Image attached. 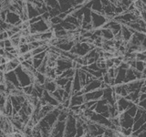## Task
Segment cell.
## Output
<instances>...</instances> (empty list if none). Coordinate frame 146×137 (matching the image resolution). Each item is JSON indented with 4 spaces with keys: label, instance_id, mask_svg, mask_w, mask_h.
<instances>
[{
    "label": "cell",
    "instance_id": "1",
    "mask_svg": "<svg viewBox=\"0 0 146 137\" xmlns=\"http://www.w3.org/2000/svg\"><path fill=\"white\" fill-rule=\"evenodd\" d=\"M15 72L17 74L18 82H19V85L21 88H24V87L29 86V85H33L35 82V74L31 73L30 71L25 70L21 65L18 66Z\"/></svg>",
    "mask_w": 146,
    "mask_h": 137
},
{
    "label": "cell",
    "instance_id": "2",
    "mask_svg": "<svg viewBox=\"0 0 146 137\" xmlns=\"http://www.w3.org/2000/svg\"><path fill=\"white\" fill-rule=\"evenodd\" d=\"M77 134V117L70 111L65 122L64 137H76Z\"/></svg>",
    "mask_w": 146,
    "mask_h": 137
},
{
    "label": "cell",
    "instance_id": "3",
    "mask_svg": "<svg viewBox=\"0 0 146 137\" xmlns=\"http://www.w3.org/2000/svg\"><path fill=\"white\" fill-rule=\"evenodd\" d=\"M51 27V23L50 21H45L43 19L39 20L38 22H36L34 24H31L29 27L30 34H41L44 32L49 30Z\"/></svg>",
    "mask_w": 146,
    "mask_h": 137
},
{
    "label": "cell",
    "instance_id": "4",
    "mask_svg": "<svg viewBox=\"0 0 146 137\" xmlns=\"http://www.w3.org/2000/svg\"><path fill=\"white\" fill-rule=\"evenodd\" d=\"M71 68H72V61H70V59H68L66 57L62 56V55H59V57L57 61L56 68H55V71H56L57 76L58 77L60 76L63 71H65Z\"/></svg>",
    "mask_w": 146,
    "mask_h": 137
},
{
    "label": "cell",
    "instance_id": "5",
    "mask_svg": "<svg viewBox=\"0 0 146 137\" xmlns=\"http://www.w3.org/2000/svg\"><path fill=\"white\" fill-rule=\"evenodd\" d=\"M107 22L108 21L106 19V17L102 14L91 11V26H92L93 29H102Z\"/></svg>",
    "mask_w": 146,
    "mask_h": 137
},
{
    "label": "cell",
    "instance_id": "6",
    "mask_svg": "<svg viewBox=\"0 0 146 137\" xmlns=\"http://www.w3.org/2000/svg\"><path fill=\"white\" fill-rule=\"evenodd\" d=\"M94 112L99 114H102V115L104 116L105 118L111 119V117H110V113H109V103L103 99L100 100L96 102Z\"/></svg>",
    "mask_w": 146,
    "mask_h": 137
},
{
    "label": "cell",
    "instance_id": "7",
    "mask_svg": "<svg viewBox=\"0 0 146 137\" xmlns=\"http://www.w3.org/2000/svg\"><path fill=\"white\" fill-rule=\"evenodd\" d=\"M119 120H120V126L121 128H132L134 120L126 112H121L119 114Z\"/></svg>",
    "mask_w": 146,
    "mask_h": 137
},
{
    "label": "cell",
    "instance_id": "8",
    "mask_svg": "<svg viewBox=\"0 0 146 137\" xmlns=\"http://www.w3.org/2000/svg\"><path fill=\"white\" fill-rule=\"evenodd\" d=\"M102 95H103V90L102 89H99L93 91H90L88 93H84V100L86 102H98V100L102 99Z\"/></svg>",
    "mask_w": 146,
    "mask_h": 137
},
{
    "label": "cell",
    "instance_id": "9",
    "mask_svg": "<svg viewBox=\"0 0 146 137\" xmlns=\"http://www.w3.org/2000/svg\"><path fill=\"white\" fill-rule=\"evenodd\" d=\"M64 132H65V122L57 121L52 128L49 137H64Z\"/></svg>",
    "mask_w": 146,
    "mask_h": 137
},
{
    "label": "cell",
    "instance_id": "10",
    "mask_svg": "<svg viewBox=\"0 0 146 137\" xmlns=\"http://www.w3.org/2000/svg\"><path fill=\"white\" fill-rule=\"evenodd\" d=\"M7 24L11 26H20L22 24V21L19 17V15L16 12L8 11L6 17V21Z\"/></svg>",
    "mask_w": 146,
    "mask_h": 137
},
{
    "label": "cell",
    "instance_id": "11",
    "mask_svg": "<svg viewBox=\"0 0 146 137\" xmlns=\"http://www.w3.org/2000/svg\"><path fill=\"white\" fill-rule=\"evenodd\" d=\"M132 103L133 102H130V100H126L124 97H119L115 102V104H116V107H117L119 113L126 112L128 110V108H129Z\"/></svg>",
    "mask_w": 146,
    "mask_h": 137
},
{
    "label": "cell",
    "instance_id": "12",
    "mask_svg": "<svg viewBox=\"0 0 146 137\" xmlns=\"http://www.w3.org/2000/svg\"><path fill=\"white\" fill-rule=\"evenodd\" d=\"M83 91H78L76 93H73L70 96V107L72 106H80L84 102V96H83Z\"/></svg>",
    "mask_w": 146,
    "mask_h": 137
},
{
    "label": "cell",
    "instance_id": "13",
    "mask_svg": "<svg viewBox=\"0 0 146 137\" xmlns=\"http://www.w3.org/2000/svg\"><path fill=\"white\" fill-rule=\"evenodd\" d=\"M102 80L96 79L93 81H91L90 83L85 85L83 88H82L81 90L83 91V93H88V92H90V91H93V90L100 89V88H102Z\"/></svg>",
    "mask_w": 146,
    "mask_h": 137
},
{
    "label": "cell",
    "instance_id": "14",
    "mask_svg": "<svg viewBox=\"0 0 146 137\" xmlns=\"http://www.w3.org/2000/svg\"><path fill=\"white\" fill-rule=\"evenodd\" d=\"M4 80H7L8 82H10V83H12L14 86L17 87V88H21L20 85H19V82H18V80H17V77L15 70L7 71V72L5 73Z\"/></svg>",
    "mask_w": 146,
    "mask_h": 137
},
{
    "label": "cell",
    "instance_id": "15",
    "mask_svg": "<svg viewBox=\"0 0 146 137\" xmlns=\"http://www.w3.org/2000/svg\"><path fill=\"white\" fill-rule=\"evenodd\" d=\"M41 100H43L44 102H45L46 103H47V104L52 105V106L55 107V108H56V107L58 106V105L59 104V102L53 97V96L51 95V93L48 92V91H47V90H44V92H43V95H42V98H41Z\"/></svg>",
    "mask_w": 146,
    "mask_h": 137
},
{
    "label": "cell",
    "instance_id": "16",
    "mask_svg": "<svg viewBox=\"0 0 146 137\" xmlns=\"http://www.w3.org/2000/svg\"><path fill=\"white\" fill-rule=\"evenodd\" d=\"M42 86H43V88H44L45 90L48 91V92H50V93H52L53 91H55L58 89L56 82H55V80L48 79V78H47V77H46L45 83Z\"/></svg>",
    "mask_w": 146,
    "mask_h": 137
},
{
    "label": "cell",
    "instance_id": "17",
    "mask_svg": "<svg viewBox=\"0 0 146 137\" xmlns=\"http://www.w3.org/2000/svg\"><path fill=\"white\" fill-rule=\"evenodd\" d=\"M81 90H82V85H81L79 74H78V71L76 70L75 75L72 79V93L71 94L76 93L78 91H80Z\"/></svg>",
    "mask_w": 146,
    "mask_h": 137
},
{
    "label": "cell",
    "instance_id": "18",
    "mask_svg": "<svg viewBox=\"0 0 146 137\" xmlns=\"http://www.w3.org/2000/svg\"><path fill=\"white\" fill-rule=\"evenodd\" d=\"M27 15H29V19L40 16L38 7L34 4H27Z\"/></svg>",
    "mask_w": 146,
    "mask_h": 137
},
{
    "label": "cell",
    "instance_id": "19",
    "mask_svg": "<svg viewBox=\"0 0 146 137\" xmlns=\"http://www.w3.org/2000/svg\"><path fill=\"white\" fill-rule=\"evenodd\" d=\"M58 3L61 12H67L73 8L70 0H58Z\"/></svg>",
    "mask_w": 146,
    "mask_h": 137
},
{
    "label": "cell",
    "instance_id": "20",
    "mask_svg": "<svg viewBox=\"0 0 146 137\" xmlns=\"http://www.w3.org/2000/svg\"><path fill=\"white\" fill-rule=\"evenodd\" d=\"M137 80L136 79V76L134 74V71H133V68H129L126 71V76H125V80H124V83H130L131 81H134Z\"/></svg>",
    "mask_w": 146,
    "mask_h": 137
},
{
    "label": "cell",
    "instance_id": "21",
    "mask_svg": "<svg viewBox=\"0 0 146 137\" xmlns=\"http://www.w3.org/2000/svg\"><path fill=\"white\" fill-rule=\"evenodd\" d=\"M75 73H76V70L71 68H68V70H67L65 71H63L61 73V75L58 76V77L65 78V79H68V80H72L73 77H74V75H75Z\"/></svg>",
    "mask_w": 146,
    "mask_h": 137
},
{
    "label": "cell",
    "instance_id": "22",
    "mask_svg": "<svg viewBox=\"0 0 146 137\" xmlns=\"http://www.w3.org/2000/svg\"><path fill=\"white\" fill-rule=\"evenodd\" d=\"M102 30V38L105 40H111L114 38V35L111 29H100Z\"/></svg>",
    "mask_w": 146,
    "mask_h": 137
},
{
    "label": "cell",
    "instance_id": "23",
    "mask_svg": "<svg viewBox=\"0 0 146 137\" xmlns=\"http://www.w3.org/2000/svg\"><path fill=\"white\" fill-rule=\"evenodd\" d=\"M51 95L53 97L56 99L59 103L62 102L63 100V95H64V90L63 89H60V88H58L55 91L51 93Z\"/></svg>",
    "mask_w": 146,
    "mask_h": 137
},
{
    "label": "cell",
    "instance_id": "24",
    "mask_svg": "<svg viewBox=\"0 0 146 137\" xmlns=\"http://www.w3.org/2000/svg\"><path fill=\"white\" fill-rule=\"evenodd\" d=\"M144 123H145V121H144L143 115L141 116V117H140L139 119H137V120H135L134 122H133V125H132V128H131V129H132V132L138 130L140 127H141V126L144 124Z\"/></svg>",
    "mask_w": 146,
    "mask_h": 137
},
{
    "label": "cell",
    "instance_id": "25",
    "mask_svg": "<svg viewBox=\"0 0 146 137\" xmlns=\"http://www.w3.org/2000/svg\"><path fill=\"white\" fill-rule=\"evenodd\" d=\"M45 80H46V76L45 74H42V73H39L36 71V74H35V82L34 83H38L40 85H43L45 83Z\"/></svg>",
    "mask_w": 146,
    "mask_h": 137
},
{
    "label": "cell",
    "instance_id": "26",
    "mask_svg": "<svg viewBox=\"0 0 146 137\" xmlns=\"http://www.w3.org/2000/svg\"><path fill=\"white\" fill-rule=\"evenodd\" d=\"M70 80H68L65 79V78H60V77H58L56 80H55V82H56L57 87L58 88H60V89H64L65 85L68 83V81Z\"/></svg>",
    "mask_w": 146,
    "mask_h": 137
},
{
    "label": "cell",
    "instance_id": "27",
    "mask_svg": "<svg viewBox=\"0 0 146 137\" xmlns=\"http://www.w3.org/2000/svg\"><path fill=\"white\" fill-rule=\"evenodd\" d=\"M137 110H138V105L135 104V103H132L131 106L128 108V110L126 111V112L129 114V115L132 118H134L135 114L137 112Z\"/></svg>",
    "mask_w": 146,
    "mask_h": 137
},
{
    "label": "cell",
    "instance_id": "28",
    "mask_svg": "<svg viewBox=\"0 0 146 137\" xmlns=\"http://www.w3.org/2000/svg\"><path fill=\"white\" fill-rule=\"evenodd\" d=\"M44 4L47 6V7H50V8H59L58 0H44Z\"/></svg>",
    "mask_w": 146,
    "mask_h": 137
},
{
    "label": "cell",
    "instance_id": "29",
    "mask_svg": "<svg viewBox=\"0 0 146 137\" xmlns=\"http://www.w3.org/2000/svg\"><path fill=\"white\" fill-rule=\"evenodd\" d=\"M30 51V49H29V44H22V45H19L17 48V52H18V55H23L27 52Z\"/></svg>",
    "mask_w": 146,
    "mask_h": 137
},
{
    "label": "cell",
    "instance_id": "30",
    "mask_svg": "<svg viewBox=\"0 0 146 137\" xmlns=\"http://www.w3.org/2000/svg\"><path fill=\"white\" fill-rule=\"evenodd\" d=\"M135 68L136 70L140 71V72H143L145 70V62L136 61V62H135V68Z\"/></svg>",
    "mask_w": 146,
    "mask_h": 137
},
{
    "label": "cell",
    "instance_id": "31",
    "mask_svg": "<svg viewBox=\"0 0 146 137\" xmlns=\"http://www.w3.org/2000/svg\"><path fill=\"white\" fill-rule=\"evenodd\" d=\"M34 90V85H29V86H27L22 88L23 90V93H24L26 96H30L32 94V91Z\"/></svg>",
    "mask_w": 146,
    "mask_h": 137
},
{
    "label": "cell",
    "instance_id": "32",
    "mask_svg": "<svg viewBox=\"0 0 146 137\" xmlns=\"http://www.w3.org/2000/svg\"><path fill=\"white\" fill-rule=\"evenodd\" d=\"M63 90H64V91H65L66 93L71 95V93H72V80L68 81V83L65 85V87H64Z\"/></svg>",
    "mask_w": 146,
    "mask_h": 137
},
{
    "label": "cell",
    "instance_id": "33",
    "mask_svg": "<svg viewBox=\"0 0 146 137\" xmlns=\"http://www.w3.org/2000/svg\"><path fill=\"white\" fill-rule=\"evenodd\" d=\"M43 61H41V59H34L32 58V66L34 67V68H36V70H38V67L42 64Z\"/></svg>",
    "mask_w": 146,
    "mask_h": 137
},
{
    "label": "cell",
    "instance_id": "34",
    "mask_svg": "<svg viewBox=\"0 0 146 137\" xmlns=\"http://www.w3.org/2000/svg\"><path fill=\"white\" fill-rule=\"evenodd\" d=\"M50 23H51V26H53V25H58V24H60V23L63 21L62 19H60V18L58 17V16H57V17H51L50 18Z\"/></svg>",
    "mask_w": 146,
    "mask_h": 137
},
{
    "label": "cell",
    "instance_id": "35",
    "mask_svg": "<svg viewBox=\"0 0 146 137\" xmlns=\"http://www.w3.org/2000/svg\"><path fill=\"white\" fill-rule=\"evenodd\" d=\"M94 80H96V78H95V77H93L91 74H90V73L86 72V85H87V84H89V83H90V82H91V81H93Z\"/></svg>",
    "mask_w": 146,
    "mask_h": 137
},
{
    "label": "cell",
    "instance_id": "36",
    "mask_svg": "<svg viewBox=\"0 0 146 137\" xmlns=\"http://www.w3.org/2000/svg\"><path fill=\"white\" fill-rule=\"evenodd\" d=\"M46 55H47V51H44V52H41L39 54L35 55V56H33V58L36 59H41V61H44L45 58H46Z\"/></svg>",
    "mask_w": 146,
    "mask_h": 137
},
{
    "label": "cell",
    "instance_id": "37",
    "mask_svg": "<svg viewBox=\"0 0 146 137\" xmlns=\"http://www.w3.org/2000/svg\"><path fill=\"white\" fill-rule=\"evenodd\" d=\"M70 1L73 7L79 6V5H84V0H70Z\"/></svg>",
    "mask_w": 146,
    "mask_h": 137
},
{
    "label": "cell",
    "instance_id": "38",
    "mask_svg": "<svg viewBox=\"0 0 146 137\" xmlns=\"http://www.w3.org/2000/svg\"><path fill=\"white\" fill-rule=\"evenodd\" d=\"M22 56H23V58H24L25 61H27V59H30L33 58V56H32V54H31L30 51L27 52V53H25V54H23Z\"/></svg>",
    "mask_w": 146,
    "mask_h": 137
},
{
    "label": "cell",
    "instance_id": "39",
    "mask_svg": "<svg viewBox=\"0 0 146 137\" xmlns=\"http://www.w3.org/2000/svg\"><path fill=\"white\" fill-rule=\"evenodd\" d=\"M4 45H5V48H8V47H12V44H11V40L10 39H7L4 40ZM4 48V49H5Z\"/></svg>",
    "mask_w": 146,
    "mask_h": 137
},
{
    "label": "cell",
    "instance_id": "40",
    "mask_svg": "<svg viewBox=\"0 0 146 137\" xmlns=\"http://www.w3.org/2000/svg\"><path fill=\"white\" fill-rule=\"evenodd\" d=\"M138 106L141 107V108H143L144 111H146V99L143 100H141V102H140L138 103Z\"/></svg>",
    "mask_w": 146,
    "mask_h": 137
},
{
    "label": "cell",
    "instance_id": "41",
    "mask_svg": "<svg viewBox=\"0 0 146 137\" xmlns=\"http://www.w3.org/2000/svg\"><path fill=\"white\" fill-rule=\"evenodd\" d=\"M135 137H146V130H145L144 132H141V134H140L139 135L135 136Z\"/></svg>",
    "mask_w": 146,
    "mask_h": 137
},
{
    "label": "cell",
    "instance_id": "42",
    "mask_svg": "<svg viewBox=\"0 0 146 137\" xmlns=\"http://www.w3.org/2000/svg\"><path fill=\"white\" fill-rule=\"evenodd\" d=\"M7 134H5V132H3V130L0 129V137H5Z\"/></svg>",
    "mask_w": 146,
    "mask_h": 137
},
{
    "label": "cell",
    "instance_id": "43",
    "mask_svg": "<svg viewBox=\"0 0 146 137\" xmlns=\"http://www.w3.org/2000/svg\"><path fill=\"white\" fill-rule=\"evenodd\" d=\"M143 117H144V121H145V123H146V112H145V113L143 114Z\"/></svg>",
    "mask_w": 146,
    "mask_h": 137
},
{
    "label": "cell",
    "instance_id": "44",
    "mask_svg": "<svg viewBox=\"0 0 146 137\" xmlns=\"http://www.w3.org/2000/svg\"><path fill=\"white\" fill-rule=\"evenodd\" d=\"M83 137H91V136H90V135L89 134H85V135H84Z\"/></svg>",
    "mask_w": 146,
    "mask_h": 137
}]
</instances>
